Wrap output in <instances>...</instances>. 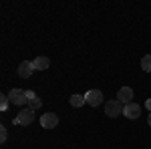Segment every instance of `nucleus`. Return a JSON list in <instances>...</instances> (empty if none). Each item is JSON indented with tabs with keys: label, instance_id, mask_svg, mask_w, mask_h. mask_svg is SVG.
<instances>
[{
	"label": "nucleus",
	"instance_id": "nucleus-11",
	"mask_svg": "<svg viewBox=\"0 0 151 149\" xmlns=\"http://www.w3.org/2000/svg\"><path fill=\"white\" fill-rule=\"evenodd\" d=\"M69 103L79 109V107H83V105L87 103V99H85V95H73V97L69 99Z\"/></svg>",
	"mask_w": 151,
	"mask_h": 149
},
{
	"label": "nucleus",
	"instance_id": "nucleus-12",
	"mask_svg": "<svg viewBox=\"0 0 151 149\" xmlns=\"http://www.w3.org/2000/svg\"><path fill=\"white\" fill-rule=\"evenodd\" d=\"M141 69L145 71V73H151V55H145V57L141 58Z\"/></svg>",
	"mask_w": 151,
	"mask_h": 149
},
{
	"label": "nucleus",
	"instance_id": "nucleus-16",
	"mask_svg": "<svg viewBox=\"0 0 151 149\" xmlns=\"http://www.w3.org/2000/svg\"><path fill=\"white\" fill-rule=\"evenodd\" d=\"M147 123H149V125H151V113H149V117H147Z\"/></svg>",
	"mask_w": 151,
	"mask_h": 149
},
{
	"label": "nucleus",
	"instance_id": "nucleus-7",
	"mask_svg": "<svg viewBox=\"0 0 151 149\" xmlns=\"http://www.w3.org/2000/svg\"><path fill=\"white\" fill-rule=\"evenodd\" d=\"M123 115H125L127 119H137L141 115V105H137V103L125 105V107H123Z\"/></svg>",
	"mask_w": 151,
	"mask_h": 149
},
{
	"label": "nucleus",
	"instance_id": "nucleus-4",
	"mask_svg": "<svg viewBox=\"0 0 151 149\" xmlns=\"http://www.w3.org/2000/svg\"><path fill=\"white\" fill-rule=\"evenodd\" d=\"M8 97H10V103L12 105L28 103V99H26V91H22V89H12V91L8 93Z\"/></svg>",
	"mask_w": 151,
	"mask_h": 149
},
{
	"label": "nucleus",
	"instance_id": "nucleus-8",
	"mask_svg": "<svg viewBox=\"0 0 151 149\" xmlns=\"http://www.w3.org/2000/svg\"><path fill=\"white\" fill-rule=\"evenodd\" d=\"M32 73H35V65H32V60H22V63L18 65V75H20L22 79H28Z\"/></svg>",
	"mask_w": 151,
	"mask_h": 149
},
{
	"label": "nucleus",
	"instance_id": "nucleus-9",
	"mask_svg": "<svg viewBox=\"0 0 151 149\" xmlns=\"http://www.w3.org/2000/svg\"><path fill=\"white\" fill-rule=\"evenodd\" d=\"M26 99H28V109H32V111H36V109L42 105V101L36 97L35 91H26Z\"/></svg>",
	"mask_w": 151,
	"mask_h": 149
},
{
	"label": "nucleus",
	"instance_id": "nucleus-5",
	"mask_svg": "<svg viewBox=\"0 0 151 149\" xmlns=\"http://www.w3.org/2000/svg\"><path fill=\"white\" fill-rule=\"evenodd\" d=\"M40 125L45 127V129H55V127L58 125L57 113H42V117H40Z\"/></svg>",
	"mask_w": 151,
	"mask_h": 149
},
{
	"label": "nucleus",
	"instance_id": "nucleus-6",
	"mask_svg": "<svg viewBox=\"0 0 151 149\" xmlns=\"http://www.w3.org/2000/svg\"><path fill=\"white\" fill-rule=\"evenodd\" d=\"M117 101L123 103V105L133 103V89H131V87H123V89H119V93H117Z\"/></svg>",
	"mask_w": 151,
	"mask_h": 149
},
{
	"label": "nucleus",
	"instance_id": "nucleus-13",
	"mask_svg": "<svg viewBox=\"0 0 151 149\" xmlns=\"http://www.w3.org/2000/svg\"><path fill=\"white\" fill-rule=\"evenodd\" d=\"M8 105H10V97H8V95H2V97H0V111H6Z\"/></svg>",
	"mask_w": 151,
	"mask_h": 149
},
{
	"label": "nucleus",
	"instance_id": "nucleus-14",
	"mask_svg": "<svg viewBox=\"0 0 151 149\" xmlns=\"http://www.w3.org/2000/svg\"><path fill=\"white\" fill-rule=\"evenodd\" d=\"M6 137H8V131H6V127H0V141L4 143V141H6Z\"/></svg>",
	"mask_w": 151,
	"mask_h": 149
},
{
	"label": "nucleus",
	"instance_id": "nucleus-1",
	"mask_svg": "<svg viewBox=\"0 0 151 149\" xmlns=\"http://www.w3.org/2000/svg\"><path fill=\"white\" fill-rule=\"evenodd\" d=\"M123 107H125L123 103H119L117 99H113V101H109V103L105 105V113H107V117L113 119V117H119V115L123 113Z\"/></svg>",
	"mask_w": 151,
	"mask_h": 149
},
{
	"label": "nucleus",
	"instance_id": "nucleus-15",
	"mask_svg": "<svg viewBox=\"0 0 151 149\" xmlns=\"http://www.w3.org/2000/svg\"><path fill=\"white\" fill-rule=\"evenodd\" d=\"M145 107H147V111L151 113V99H147V101H145Z\"/></svg>",
	"mask_w": 151,
	"mask_h": 149
},
{
	"label": "nucleus",
	"instance_id": "nucleus-10",
	"mask_svg": "<svg viewBox=\"0 0 151 149\" xmlns=\"http://www.w3.org/2000/svg\"><path fill=\"white\" fill-rule=\"evenodd\" d=\"M32 65H35V71H47L50 67V58L48 57H36L32 60Z\"/></svg>",
	"mask_w": 151,
	"mask_h": 149
},
{
	"label": "nucleus",
	"instance_id": "nucleus-2",
	"mask_svg": "<svg viewBox=\"0 0 151 149\" xmlns=\"http://www.w3.org/2000/svg\"><path fill=\"white\" fill-rule=\"evenodd\" d=\"M32 121H35V111L32 109H22L20 113L16 115V119H14L16 125H30Z\"/></svg>",
	"mask_w": 151,
	"mask_h": 149
},
{
	"label": "nucleus",
	"instance_id": "nucleus-3",
	"mask_svg": "<svg viewBox=\"0 0 151 149\" xmlns=\"http://www.w3.org/2000/svg\"><path fill=\"white\" fill-rule=\"evenodd\" d=\"M85 99H87V105L99 107V105L103 103V93L99 91V89H91L89 93H85Z\"/></svg>",
	"mask_w": 151,
	"mask_h": 149
}]
</instances>
